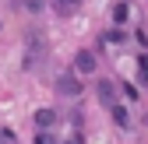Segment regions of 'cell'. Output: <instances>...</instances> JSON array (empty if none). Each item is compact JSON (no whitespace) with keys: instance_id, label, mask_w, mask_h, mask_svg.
Wrapping results in <instances>:
<instances>
[{"instance_id":"cell-1","label":"cell","mask_w":148,"mask_h":144,"mask_svg":"<svg viewBox=\"0 0 148 144\" xmlns=\"http://www.w3.org/2000/svg\"><path fill=\"white\" fill-rule=\"evenodd\" d=\"M74 67H78L81 74H95V56H92L88 49H81L78 56H74Z\"/></svg>"},{"instance_id":"cell-2","label":"cell","mask_w":148,"mask_h":144,"mask_svg":"<svg viewBox=\"0 0 148 144\" xmlns=\"http://www.w3.org/2000/svg\"><path fill=\"white\" fill-rule=\"evenodd\" d=\"M57 92H60V95H78L81 84H78V77H74V74H64V77L57 81Z\"/></svg>"},{"instance_id":"cell-3","label":"cell","mask_w":148,"mask_h":144,"mask_svg":"<svg viewBox=\"0 0 148 144\" xmlns=\"http://www.w3.org/2000/svg\"><path fill=\"white\" fill-rule=\"evenodd\" d=\"M35 123H39V130L53 127V123H57V113H53V109H39V113H35Z\"/></svg>"},{"instance_id":"cell-4","label":"cell","mask_w":148,"mask_h":144,"mask_svg":"<svg viewBox=\"0 0 148 144\" xmlns=\"http://www.w3.org/2000/svg\"><path fill=\"white\" fill-rule=\"evenodd\" d=\"M99 98H102L106 105H113V98H116V92H113V84H109V81H102V84H99Z\"/></svg>"},{"instance_id":"cell-5","label":"cell","mask_w":148,"mask_h":144,"mask_svg":"<svg viewBox=\"0 0 148 144\" xmlns=\"http://www.w3.org/2000/svg\"><path fill=\"white\" fill-rule=\"evenodd\" d=\"M53 4H57V11H60V14H71L74 7L81 4V0H53Z\"/></svg>"},{"instance_id":"cell-6","label":"cell","mask_w":148,"mask_h":144,"mask_svg":"<svg viewBox=\"0 0 148 144\" xmlns=\"http://www.w3.org/2000/svg\"><path fill=\"white\" fill-rule=\"evenodd\" d=\"M113 116H116V123H120V127H127V113L120 109V105H113Z\"/></svg>"},{"instance_id":"cell-7","label":"cell","mask_w":148,"mask_h":144,"mask_svg":"<svg viewBox=\"0 0 148 144\" xmlns=\"http://www.w3.org/2000/svg\"><path fill=\"white\" fill-rule=\"evenodd\" d=\"M113 18H116V21H123V18H127V4H116V7H113Z\"/></svg>"},{"instance_id":"cell-8","label":"cell","mask_w":148,"mask_h":144,"mask_svg":"<svg viewBox=\"0 0 148 144\" xmlns=\"http://www.w3.org/2000/svg\"><path fill=\"white\" fill-rule=\"evenodd\" d=\"M0 144H18V141H14V134H11V130H0Z\"/></svg>"},{"instance_id":"cell-9","label":"cell","mask_w":148,"mask_h":144,"mask_svg":"<svg viewBox=\"0 0 148 144\" xmlns=\"http://www.w3.org/2000/svg\"><path fill=\"white\" fill-rule=\"evenodd\" d=\"M141 77L148 81V56H141Z\"/></svg>"},{"instance_id":"cell-10","label":"cell","mask_w":148,"mask_h":144,"mask_svg":"<svg viewBox=\"0 0 148 144\" xmlns=\"http://www.w3.org/2000/svg\"><path fill=\"white\" fill-rule=\"evenodd\" d=\"M35 144H53V137H49V134H39V137H35Z\"/></svg>"}]
</instances>
